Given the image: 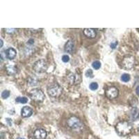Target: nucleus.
Here are the masks:
<instances>
[{"label": "nucleus", "mask_w": 139, "mask_h": 139, "mask_svg": "<svg viewBox=\"0 0 139 139\" xmlns=\"http://www.w3.org/2000/svg\"><path fill=\"white\" fill-rule=\"evenodd\" d=\"M136 94L139 95V86H138L136 87Z\"/></svg>", "instance_id": "nucleus-25"}, {"label": "nucleus", "mask_w": 139, "mask_h": 139, "mask_svg": "<svg viewBox=\"0 0 139 139\" xmlns=\"http://www.w3.org/2000/svg\"><path fill=\"white\" fill-rule=\"evenodd\" d=\"M134 62H135V60L133 56L131 55L126 56L125 57H124L122 60V66L124 68H125L126 70H130L134 66Z\"/></svg>", "instance_id": "nucleus-6"}, {"label": "nucleus", "mask_w": 139, "mask_h": 139, "mask_svg": "<svg viewBox=\"0 0 139 139\" xmlns=\"http://www.w3.org/2000/svg\"><path fill=\"white\" fill-rule=\"evenodd\" d=\"M74 43L73 41L68 40L65 45V51L67 53L72 54L74 50Z\"/></svg>", "instance_id": "nucleus-13"}, {"label": "nucleus", "mask_w": 139, "mask_h": 139, "mask_svg": "<svg viewBox=\"0 0 139 139\" xmlns=\"http://www.w3.org/2000/svg\"><path fill=\"white\" fill-rule=\"evenodd\" d=\"M117 45H118V42L117 41H115L114 42H111V47L112 48V49H115L116 46H117Z\"/></svg>", "instance_id": "nucleus-23"}, {"label": "nucleus", "mask_w": 139, "mask_h": 139, "mask_svg": "<svg viewBox=\"0 0 139 139\" xmlns=\"http://www.w3.org/2000/svg\"><path fill=\"white\" fill-rule=\"evenodd\" d=\"M93 71H92V70H91V69L88 70L86 72V76L88 77H93Z\"/></svg>", "instance_id": "nucleus-21"}, {"label": "nucleus", "mask_w": 139, "mask_h": 139, "mask_svg": "<svg viewBox=\"0 0 139 139\" xmlns=\"http://www.w3.org/2000/svg\"><path fill=\"white\" fill-rule=\"evenodd\" d=\"M0 42H1V47L3 46V40H0Z\"/></svg>", "instance_id": "nucleus-26"}, {"label": "nucleus", "mask_w": 139, "mask_h": 139, "mask_svg": "<svg viewBox=\"0 0 139 139\" xmlns=\"http://www.w3.org/2000/svg\"></svg>", "instance_id": "nucleus-28"}, {"label": "nucleus", "mask_w": 139, "mask_h": 139, "mask_svg": "<svg viewBox=\"0 0 139 139\" xmlns=\"http://www.w3.org/2000/svg\"><path fill=\"white\" fill-rule=\"evenodd\" d=\"M90 89L92 90V91H95L98 88V84L96 83V82H92L91 84H90Z\"/></svg>", "instance_id": "nucleus-19"}, {"label": "nucleus", "mask_w": 139, "mask_h": 139, "mask_svg": "<svg viewBox=\"0 0 139 139\" xmlns=\"http://www.w3.org/2000/svg\"><path fill=\"white\" fill-rule=\"evenodd\" d=\"M115 129L120 136H125L132 132L133 129V126L129 122L120 121L115 126Z\"/></svg>", "instance_id": "nucleus-1"}, {"label": "nucleus", "mask_w": 139, "mask_h": 139, "mask_svg": "<svg viewBox=\"0 0 139 139\" xmlns=\"http://www.w3.org/2000/svg\"><path fill=\"white\" fill-rule=\"evenodd\" d=\"M92 66H93V67L94 69L98 70V69L100 68V67H101V63L99 62V60H95V61H94L93 63Z\"/></svg>", "instance_id": "nucleus-18"}, {"label": "nucleus", "mask_w": 139, "mask_h": 139, "mask_svg": "<svg viewBox=\"0 0 139 139\" xmlns=\"http://www.w3.org/2000/svg\"><path fill=\"white\" fill-rule=\"evenodd\" d=\"M130 79V75L129 74H123L121 76V80L124 82H127Z\"/></svg>", "instance_id": "nucleus-17"}, {"label": "nucleus", "mask_w": 139, "mask_h": 139, "mask_svg": "<svg viewBox=\"0 0 139 139\" xmlns=\"http://www.w3.org/2000/svg\"><path fill=\"white\" fill-rule=\"evenodd\" d=\"M84 34L86 36L87 38H94L96 37V31L95 29H91V28H86L84 30Z\"/></svg>", "instance_id": "nucleus-10"}, {"label": "nucleus", "mask_w": 139, "mask_h": 139, "mask_svg": "<svg viewBox=\"0 0 139 139\" xmlns=\"http://www.w3.org/2000/svg\"><path fill=\"white\" fill-rule=\"evenodd\" d=\"M62 60H63L64 63L68 62V61L70 60V57H69V56H67V55H63V56H62Z\"/></svg>", "instance_id": "nucleus-22"}, {"label": "nucleus", "mask_w": 139, "mask_h": 139, "mask_svg": "<svg viewBox=\"0 0 139 139\" xmlns=\"http://www.w3.org/2000/svg\"><path fill=\"white\" fill-rule=\"evenodd\" d=\"M10 96V92L8 91H4L1 93V97L3 99H6Z\"/></svg>", "instance_id": "nucleus-20"}, {"label": "nucleus", "mask_w": 139, "mask_h": 139, "mask_svg": "<svg viewBox=\"0 0 139 139\" xmlns=\"http://www.w3.org/2000/svg\"><path fill=\"white\" fill-rule=\"evenodd\" d=\"M6 56L8 59H13L16 56V51L12 47L7 49L6 50Z\"/></svg>", "instance_id": "nucleus-12"}, {"label": "nucleus", "mask_w": 139, "mask_h": 139, "mask_svg": "<svg viewBox=\"0 0 139 139\" xmlns=\"http://www.w3.org/2000/svg\"><path fill=\"white\" fill-rule=\"evenodd\" d=\"M16 102H18V103H21V104H26L28 102V99L25 97H17L15 99Z\"/></svg>", "instance_id": "nucleus-16"}, {"label": "nucleus", "mask_w": 139, "mask_h": 139, "mask_svg": "<svg viewBox=\"0 0 139 139\" xmlns=\"http://www.w3.org/2000/svg\"><path fill=\"white\" fill-rule=\"evenodd\" d=\"M6 70L7 73H8V74L10 75H13L15 74V73H17V69L16 67L14 66H11V65H9L6 67Z\"/></svg>", "instance_id": "nucleus-14"}, {"label": "nucleus", "mask_w": 139, "mask_h": 139, "mask_svg": "<svg viewBox=\"0 0 139 139\" xmlns=\"http://www.w3.org/2000/svg\"><path fill=\"white\" fill-rule=\"evenodd\" d=\"M47 93L52 97H58L62 93V88L59 84H52L48 86Z\"/></svg>", "instance_id": "nucleus-2"}, {"label": "nucleus", "mask_w": 139, "mask_h": 139, "mask_svg": "<svg viewBox=\"0 0 139 139\" xmlns=\"http://www.w3.org/2000/svg\"><path fill=\"white\" fill-rule=\"evenodd\" d=\"M80 79L79 76L75 74H71L67 77V81L70 84H76L79 82Z\"/></svg>", "instance_id": "nucleus-11"}, {"label": "nucleus", "mask_w": 139, "mask_h": 139, "mask_svg": "<svg viewBox=\"0 0 139 139\" xmlns=\"http://www.w3.org/2000/svg\"><path fill=\"white\" fill-rule=\"evenodd\" d=\"M33 136L36 139H45L47 137V132L43 129H37L34 131Z\"/></svg>", "instance_id": "nucleus-8"}, {"label": "nucleus", "mask_w": 139, "mask_h": 139, "mask_svg": "<svg viewBox=\"0 0 139 139\" xmlns=\"http://www.w3.org/2000/svg\"><path fill=\"white\" fill-rule=\"evenodd\" d=\"M33 113V110L29 106H24L22 108L21 111V115L23 118H29Z\"/></svg>", "instance_id": "nucleus-9"}, {"label": "nucleus", "mask_w": 139, "mask_h": 139, "mask_svg": "<svg viewBox=\"0 0 139 139\" xmlns=\"http://www.w3.org/2000/svg\"><path fill=\"white\" fill-rule=\"evenodd\" d=\"M33 39H30V40L28 41V44H30V45H32V44H33Z\"/></svg>", "instance_id": "nucleus-24"}, {"label": "nucleus", "mask_w": 139, "mask_h": 139, "mask_svg": "<svg viewBox=\"0 0 139 139\" xmlns=\"http://www.w3.org/2000/svg\"><path fill=\"white\" fill-rule=\"evenodd\" d=\"M67 124L69 126V127L75 131H79L83 128V124L81 123L80 120L74 116H73L67 120Z\"/></svg>", "instance_id": "nucleus-3"}, {"label": "nucleus", "mask_w": 139, "mask_h": 139, "mask_svg": "<svg viewBox=\"0 0 139 139\" xmlns=\"http://www.w3.org/2000/svg\"><path fill=\"white\" fill-rule=\"evenodd\" d=\"M30 97L36 102H42L45 99V94L42 90L36 88L30 92Z\"/></svg>", "instance_id": "nucleus-5"}, {"label": "nucleus", "mask_w": 139, "mask_h": 139, "mask_svg": "<svg viewBox=\"0 0 139 139\" xmlns=\"http://www.w3.org/2000/svg\"><path fill=\"white\" fill-rule=\"evenodd\" d=\"M47 63L43 59H40L37 60L33 65V70L37 73H45L47 70Z\"/></svg>", "instance_id": "nucleus-4"}, {"label": "nucleus", "mask_w": 139, "mask_h": 139, "mask_svg": "<svg viewBox=\"0 0 139 139\" xmlns=\"http://www.w3.org/2000/svg\"><path fill=\"white\" fill-rule=\"evenodd\" d=\"M132 119L134 120H136V119H138L139 118V110H138L136 108H134L132 110Z\"/></svg>", "instance_id": "nucleus-15"}, {"label": "nucleus", "mask_w": 139, "mask_h": 139, "mask_svg": "<svg viewBox=\"0 0 139 139\" xmlns=\"http://www.w3.org/2000/svg\"><path fill=\"white\" fill-rule=\"evenodd\" d=\"M106 95L109 99H113L116 98L118 96V90L117 88L114 86H109L106 88Z\"/></svg>", "instance_id": "nucleus-7"}, {"label": "nucleus", "mask_w": 139, "mask_h": 139, "mask_svg": "<svg viewBox=\"0 0 139 139\" xmlns=\"http://www.w3.org/2000/svg\"><path fill=\"white\" fill-rule=\"evenodd\" d=\"M22 139V138H19V139Z\"/></svg>", "instance_id": "nucleus-27"}]
</instances>
